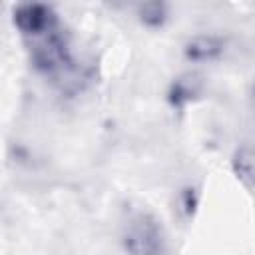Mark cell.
Masks as SVG:
<instances>
[{"instance_id": "6da1fadb", "label": "cell", "mask_w": 255, "mask_h": 255, "mask_svg": "<svg viewBox=\"0 0 255 255\" xmlns=\"http://www.w3.org/2000/svg\"><path fill=\"white\" fill-rule=\"evenodd\" d=\"M24 42L28 46L30 60L40 74L56 78L72 68L70 40L60 22L30 38H24Z\"/></svg>"}, {"instance_id": "52a82bcc", "label": "cell", "mask_w": 255, "mask_h": 255, "mask_svg": "<svg viewBox=\"0 0 255 255\" xmlns=\"http://www.w3.org/2000/svg\"><path fill=\"white\" fill-rule=\"evenodd\" d=\"M235 173L237 177L247 185V189H251V175H253V161H251V149L245 145L237 151L235 161H233Z\"/></svg>"}, {"instance_id": "3957f363", "label": "cell", "mask_w": 255, "mask_h": 255, "mask_svg": "<svg viewBox=\"0 0 255 255\" xmlns=\"http://www.w3.org/2000/svg\"><path fill=\"white\" fill-rule=\"evenodd\" d=\"M12 20L16 30L22 34V38H30L54 24L60 22L56 10L48 4H18L12 12Z\"/></svg>"}, {"instance_id": "7a4b0ae2", "label": "cell", "mask_w": 255, "mask_h": 255, "mask_svg": "<svg viewBox=\"0 0 255 255\" xmlns=\"http://www.w3.org/2000/svg\"><path fill=\"white\" fill-rule=\"evenodd\" d=\"M122 241L128 255H163L167 245L161 221L147 211L129 217Z\"/></svg>"}, {"instance_id": "5b68a950", "label": "cell", "mask_w": 255, "mask_h": 255, "mask_svg": "<svg viewBox=\"0 0 255 255\" xmlns=\"http://www.w3.org/2000/svg\"><path fill=\"white\" fill-rule=\"evenodd\" d=\"M223 46H225L223 38L211 36V34H201V36L191 38L185 44L183 52H185V58L191 62H211L223 54Z\"/></svg>"}, {"instance_id": "8992f818", "label": "cell", "mask_w": 255, "mask_h": 255, "mask_svg": "<svg viewBox=\"0 0 255 255\" xmlns=\"http://www.w3.org/2000/svg\"><path fill=\"white\" fill-rule=\"evenodd\" d=\"M139 20L149 28H161L167 20V6L163 2H149L139 6Z\"/></svg>"}, {"instance_id": "277c9868", "label": "cell", "mask_w": 255, "mask_h": 255, "mask_svg": "<svg viewBox=\"0 0 255 255\" xmlns=\"http://www.w3.org/2000/svg\"><path fill=\"white\" fill-rule=\"evenodd\" d=\"M203 90V80L199 74L195 72H187V74H181L179 78H175L169 86V92H167V100L173 108L177 110H183L189 102H193Z\"/></svg>"}]
</instances>
